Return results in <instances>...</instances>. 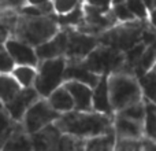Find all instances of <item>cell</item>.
<instances>
[{
	"label": "cell",
	"mask_w": 156,
	"mask_h": 151,
	"mask_svg": "<svg viewBox=\"0 0 156 151\" xmlns=\"http://www.w3.org/2000/svg\"><path fill=\"white\" fill-rule=\"evenodd\" d=\"M108 95L114 114L144 102V95L140 81L132 73H112L107 76Z\"/></svg>",
	"instance_id": "obj_3"
},
{
	"label": "cell",
	"mask_w": 156,
	"mask_h": 151,
	"mask_svg": "<svg viewBox=\"0 0 156 151\" xmlns=\"http://www.w3.org/2000/svg\"><path fill=\"white\" fill-rule=\"evenodd\" d=\"M18 125V122H15L11 118L10 113L4 107V105L0 103V151L3 150L4 144L7 143V140L14 133Z\"/></svg>",
	"instance_id": "obj_23"
},
{
	"label": "cell",
	"mask_w": 156,
	"mask_h": 151,
	"mask_svg": "<svg viewBox=\"0 0 156 151\" xmlns=\"http://www.w3.org/2000/svg\"><path fill=\"white\" fill-rule=\"evenodd\" d=\"M60 114L56 113L49 106L48 100L40 98L29 110L26 111L21 125L27 135L33 136L38 133L40 131L45 129L49 125H54L59 120Z\"/></svg>",
	"instance_id": "obj_7"
},
{
	"label": "cell",
	"mask_w": 156,
	"mask_h": 151,
	"mask_svg": "<svg viewBox=\"0 0 156 151\" xmlns=\"http://www.w3.org/2000/svg\"><path fill=\"white\" fill-rule=\"evenodd\" d=\"M63 85L70 92L74 102V110L77 111H93V88L78 81H66Z\"/></svg>",
	"instance_id": "obj_15"
},
{
	"label": "cell",
	"mask_w": 156,
	"mask_h": 151,
	"mask_svg": "<svg viewBox=\"0 0 156 151\" xmlns=\"http://www.w3.org/2000/svg\"><path fill=\"white\" fill-rule=\"evenodd\" d=\"M40 95L37 94L34 88H22L21 92L14 98L11 102H8L7 105H4V107L7 109V111L10 113L11 118L15 122L21 124L23 120L26 111L40 99Z\"/></svg>",
	"instance_id": "obj_11"
},
{
	"label": "cell",
	"mask_w": 156,
	"mask_h": 151,
	"mask_svg": "<svg viewBox=\"0 0 156 151\" xmlns=\"http://www.w3.org/2000/svg\"><path fill=\"white\" fill-rule=\"evenodd\" d=\"M63 133L56 125H49L45 129L32 136L33 151H60V142Z\"/></svg>",
	"instance_id": "obj_14"
},
{
	"label": "cell",
	"mask_w": 156,
	"mask_h": 151,
	"mask_svg": "<svg viewBox=\"0 0 156 151\" xmlns=\"http://www.w3.org/2000/svg\"><path fill=\"white\" fill-rule=\"evenodd\" d=\"M66 65H67L66 58H56V59H47L38 62L34 89L41 98L47 99L55 89L65 84Z\"/></svg>",
	"instance_id": "obj_6"
},
{
	"label": "cell",
	"mask_w": 156,
	"mask_h": 151,
	"mask_svg": "<svg viewBox=\"0 0 156 151\" xmlns=\"http://www.w3.org/2000/svg\"><path fill=\"white\" fill-rule=\"evenodd\" d=\"M100 78H101L100 76L92 73L86 68L83 61H67L65 70V83L66 81H78V83L89 85L90 88H94L99 84Z\"/></svg>",
	"instance_id": "obj_16"
},
{
	"label": "cell",
	"mask_w": 156,
	"mask_h": 151,
	"mask_svg": "<svg viewBox=\"0 0 156 151\" xmlns=\"http://www.w3.org/2000/svg\"><path fill=\"white\" fill-rule=\"evenodd\" d=\"M126 0H112V6H116V4H121V3H125Z\"/></svg>",
	"instance_id": "obj_38"
},
{
	"label": "cell",
	"mask_w": 156,
	"mask_h": 151,
	"mask_svg": "<svg viewBox=\"0 0 156 151\" xmlns=\"http://www.w3.org/2000/svg\"><path fill=\"white\" fill-rule=\"evenodd\" d=\"M143 2L145 3V6H147V8L149 10V13L154 11L156 8V0H143Z\"/></svg>",
	"instance_id": "obj_37"
},
{
	"label": "cell",
	"mask_w": 156,
	"mask_h": 151,
	"mask_svg": "<svg viewBox=\"0 0 156 151\" xmlns=\"http://www.w3.org/2000/svg\"><path fill=\"white\" fill-rule=\"evenodd\" d=\"M10 73L21 85V88H34V83L37 78V68L27 65H15Z\"/></svg>",
	"instance_id": "obj_22"
},
{
	"label": "cell",
	"mask_w": 156,
	"mask_h": 151,
	"mask_svg": "<svg viewBox=\"0 0 156 151\" xmlns=\"http://www.w3.org/2000/svg\"><path fill=\"white\" fill-rule=\"evenodd\" d=\"M154 70H156V63H155V66H154Z\"/></svg>",
	"instance_id": "obj_39"
},
{
	"label": "cell",
	"mask_w": 156,
	"mask_h": 151,
	"mask_svg": "<svg viewBox=\"0 0 156 151\" xmlns=\"http://www.w3.org/2000/svg\"><path fill=\"white\" fill-rule=\"evenodd\" d=\"M93 111L105 114V116H114V111L111 109L110 95H108V85H107V76H103L100 78L99 84L93 88Z\"/></svg>",
	"instance_id": "obj_17"
},
{
	"label": "cell",
	"mask_w": 156,
	"mask_h": 151,
	"mask_svg": "<svg viewBox=\"0 0 156 151\" xmlns=\"http://www.w3.org/2000/svg\"><path fill=\"white\" fill-rule=\"evenodd\" d=\"M83 3L100 10H111L112 7V0H83Z\"/></svg>",
	"instance_id": "obj_33"
},
{
	"label": "cell",
	"mask_w": 156,
	"mask_h": 151,
	"mask_svg": "<svg viewBox=\"0 0 156 151\" xmlns=\"http://www.w3.org/2000/svg\"><path fill=\"white\" fill-rule=\"evenodd\" d=\"M149 28L148 21H133L125 24H116L101 36H99V44L111 47L121 52H127L143 43L144 33Z\"/></svg>",
	"instance_id": "obj_4"
},
{
	"label": "cell",
	"mask_w": 156,
	"mask_h": 151,
	"mask_svg": "<svg viewBox=\"0 0 156 151\" xmlns=\"http://www.w3.org/2000/svg\"><path fill=\"white\" fill-rule=\"evenodd\" d=\"M115 151H144L143 140H118Z\"/></svg>",
	"instance_id": "obj_31"
},
{
	"label": "cell",
	"mask_w": 156,
	"mask_h": 151,
	"mask_svg": "<svg viewBox=\"0 0 156 151\" xmlns=\"http://www.w3.org/2000/svg\"><path fill=\"white\" fill-rule=\"evenodd\" d=\"M63 29L67 32V50L65 55L66 61H83L99 46V37L85 35L71 28H63Z\"/></svg>",
	"instance_id": "obj_9"
},
{
	"label": "cell",
	"mask_w": 156,
	"mask_h": 151,
	"mask_svg": "<svg viewBox=\"0 0 156 151\" xmlns=\"http://www.w3.org/2000/svg\"><path fill=\"white\" fill-rule=\"evenodd\" d=\"M114 132L118 140H144V122L114 114Z\"/></svg>",
	"instance_id": "obj_12"
},
{
	"label": "cell",
	"mask_w": 156,
	"mask_h": 151,
	"mask_svg": "<svg viewBox=\"0 0 156 151\" xmlns=\"http://www.w3.org/2000/svg\"><path fill=\"white\" fill-rule=\"evenodd\" d=\"M126 4L132 14L138 21H148L149 18V10L147 8L145 3L143 0H126Z\"/></svg>",
	"instance_id": "obj_30"
},
{
	"label": "cell",
	"mask_w": 156,
	"mask_h": 151,
	"mask_svg": "<svg viewBox=\"0 0 156 151\" xmlns=\"http://www.w3.org/2000/svg\"><path fill=\"white\" fill-rule=\"evenodd\" d=\"M66 50H67V32L66 29H60V32L55 37L37 47L36 54L38 61L56 59V58H65Z\"/></svg>",
	"instance_id": "obj_13"
},
{
	"label": "cell",
	"mask_w": 156,
	"mask_h": 151,
	"mask_svg": "<svg viewBox=\"0 0 156 151\" xmlns=\"http://www.w3.org/2000/svg\"><path fill=\"white\" fill-rule=\"evenodd\" d=\"M49 106L54 109L56 113H59L60 116L66 113H70V111L74 110V102H73V98H71L70 92L67 91L65 85L59 87L58 89H55L48 98Z\"/></svg>",
	"instance_id": "obj_18"
},
{
	"label": "cell",
	"mask_w": 156,
	"mask_h": 151,
	"mask_svg": "<svg viewBox=\"0 0 156 151\" xmlns=\"http://www.w3.org/2000/svg\"><path fill=\"white\" fill-rule=\"evenodd\" d=\"M51 4L54 14L58 18H60V17H66L74 13L80 7H82L83 0H51Z\"/></svg>",
	"instance_id": "obj_26"
},
{
	"label": "cell",
	"mask_w": 156,
	"mask_h": 151,
	"mask_svg": "<svg viewBox=\"0 0 156 151\" xmlns=\"http://www.w3.org/2000/svg\"><path fill=\"white\" fill-rule=\"evenodd\" d=\"M82 8L83 19L80 26L76 28L81 33L99 37L104 32H107L108 29H111L112 26H115L118 24L111 10H100V8L96 7H90L85 3H83Z\"/></svg>",
	"instance_id": "obj_8"
},
{
	"label": "cell",
	"mask_w": 156,
	"mask_h": 151,
	"mask_svg": "<svg viewBox=\"0 0 156 151\" xmlns=\"http://www.w3.org/2000/svg\"><path fill=\"white\" fill-rule=\"evenodd\" d=\"M144 140L156 143V105L145 100V122H144Z\"/></svg>",
	"instance_id": "obj_24"
},
{
	"label": "cell",
	"mask_w": 156,
	"mask_h": 151,
	"mask_svg": "<svg viewBox=\"0 0 156 151\" xmlns=\"http://www.w3.org/2000/svg\"><path fill=\"white\" fill-rule=\"evenodd\" d=\"M2 151H33L32 136L27 135L19 124L14 133L10 136L7 143L4 144Z\"/></svg>",
	"instance_id": "obj_19"
},
{
	"label": "cell",
	"mask_w": 156,
	"mask_h": 151,
	"mask_svg": "<svg viewBox=\"0 0 156 151\" xmlns=\"http://www.w3.org/2000/svg\"><path fill=\"white\" fill-rule=\"evenodd\" d=\"M148 24H149V28L156 33V8L154 11L149 13V18H148Z\"/></svg>",
	"instance_id": "obj_35"
},
{
	"label": "cell",
	"mask_w": 156,
	"mask_h": 151,
	"mask_svg": "<svg viewBox=\"0 0 156 151\" xmlns=\"http://www.w3.org/2000/svg\"><path fill=\"white\" fill-rule=\"evenodd\" d=\"M55 125L63 135L88 140L112 131L114 116H105L97 111L73 110L62 114Z\"/></svg>",
	"instance_id": "obj_1"
},
{
	"label": "cell",
	"mask_w": 156,
	"mask_h": 151,
	"mask_svg": "<svg viewBox=\"0 0 156 151\" xmlns=\"http://www.w3.org/2000/svg\"><path fill=\"white\" fill-rule=\"evenodd\" d=\"M111 11H112L114 17H115L116 22L118 24H125V22H133V21H137L136 17L132 14V11L129 10L127 7L126 2L121 3V4H116L111 7Z\"/></svg>",
	"instance_id": "obj_29"
},
{
	"label": "cell",
	"mask_w": 156,
	"mask_h": 151,
	"mask_svg": "<svg viewBox=\"0 0 156 151\" xmlns=\"http://www.w3.org/2000/svg\"><path fill=\"white\" fill-rule=\"evenodd\" d=\"M26 0H0V10H18L26 6Z\"/></svg>",
	"instance_id": "obj_32"
},
{
	"label": "cell",
	"mask_w": 156,
	"mask_h": 151,
	"mask_svg": "<svg viewBox=\"0 0 156 151\" xmlns=\"http://www.w3.org/2000/svg\"><path fill=\"white\" fill-rule=\"evenodd\" d=\"M5 51L10 55L11 61H12L14 66L15 65H27V66H34L37 68L38 65V58L36 54V48L29 44L21 41L19 39L10 36L4 43Z\"/></svg>",
	"instance_id": "obj_10"
},
{
	"label": "cell",
	"mask_w": 156,
	"mask_h": 151,
	"mask_svg": "<svg viewBox=\"0 0 156 151\" xmlns=\"http://www.w3.org/2000/svg\"><path fill=\"white\" fill-rule=\"evenodd\" d=\"M143 146H144V151H156V143L149 140H143Z\"/></svg>",
	"instance_id": "obj_36"
},
{
	"label": "cell",
	"mask_w": 156,
	"mask_h": 151,
	"mask_svg": "<svg viewBox=\"0 0 156 151\" xmlns=\"http://www.w3.org/2000/svg\"><path fill=\"white\" fill-rule=\"evenodd\" d=\"M10 33L4 29L3 26H0V73H10L14 68V63L11 61L10 55L5 51L4 43L8 37H10Z\"/></svg>",
	"instance_id": "obj_27"
},
{
	"label": "cell",
	"mask_w": 156,
	"mask_h": 151,
	"mask_svg": "<svg viewBox=\"0 0 156 151\" xmlns=\"http://www.w3.org/2000/svg\"><path fill=\"white\" fill-rule=\"evenodd\" d=\"M26 3L29 6H34V7H41V8H45V10H49L54 13L52 10V4H51V0H26Z\"/></svg>",
	"instance_id": "obj_34"
},
{
	"label": "cell",
	"mask_w": 156,
	"mask_h": 151,
	"mask_svg": "<svg viewBox=\"0 0 156 151\" xmlns=\"http://www.w3.org/2000/svg\"><path fill=\"white\" fill-rule=\"evenodd\" d=\"M115 146H116V136L112 128V131L104 133V135L85 140L83 151H115Z\"/></svg>",
	"instance_id": "obj_20"
},
{
	"label": "cell",
	"mask_w": 156,
	"mask_h": 151,
	"mask_svg": "<svg viewBox=\"0 0 156 151\" xmlns=\"http://www.w3.org/2000/svg\"><path fill=\"white\" fill-rule=\"evenodd\" d=\"M60 29L55 14H26L21 11L18 24L11 36L37 48L55 37Z\"/></svg>",
	"instance_id": "obj_2"
},
{
	"label": "cell",
	"mask_w": 156,
	"mask_h": 151,
	"mask_svg": "<svg viewBox=\"0 0 156 151\" xmlns=\"http://www.w3.org/2000/svg\"><path fill=\"white\" fill-rule=\"evenodd\" d=\"M21 85L11 73H0V103L7 105L21 92Z\"/></svg>",
	"instance_id": "obj_21"
},
{
	"label": "cell",
	"mask_w": 156,
	"mask_h": 151,
	"mask_svg": "<svg viewBox=\"0 0 156 151\" xmlns=\"http://www.w3.org/2000/svg\"><path fill=\"white\" fill-rule=\"evenodd\" d=\"M83 63L92 73L100 76V77L119 73V72L127 73L125 52H121L107 46H101V44H99L83 59Z\"/></svg>",
	"instance_id": "obj_5"
},
{
	"label": "cell",
	"mask_w": 156,
	"mask_h": 151,
	"mask_svg": "<svg viewBox=\"0 0 156 151\" xmlns=\"http://www.w3.org/2000/svg\"><path fill=\"white\" fill-rule=\"evenodd\" d=\"M138 81L143 89L144 100H148L156 105V70L151 69L145 74L138 77Z\"/></svg>",
	"instance_id": "obj_25"
},
{
	"label": "cell",
	"mask_w": 156,
	"mask_h": 151,
	"mask_svg": "<svg viewBox=\"0 0 156 151\" xmlns=\"http://www.w3.org/2000/svg\"><path fill=\"white\" fill-rule=\"evenodd\" d=\"M19 15L21 11L18 10H0V26H3L10 35H12L18 24Z\"/></svg>",
	"instance_id": "obj_28"
}]
</instances>
